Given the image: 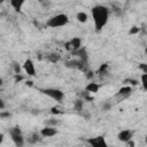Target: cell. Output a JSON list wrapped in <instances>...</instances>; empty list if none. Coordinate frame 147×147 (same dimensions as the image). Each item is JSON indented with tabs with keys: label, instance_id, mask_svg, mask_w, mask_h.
Wrapping results in <instances>:
<instances>
[{
	"label": "cell",
	"instance_id": "6",
	"mask_svg": "<svg viewBox=\"0 0 147 147\" xmlns=\"http://www.w3.org/2000/svg\"><path fill=\"white\" fill-rule=\"evenodd\" d=\"M64 47L67 51L69 52H74V51H77L82 47V39L79 37H74L71 38L69 41L64 42Z\"/></svg>",
	"mask_w": 147,
	"mask_h": 147
},
{
	"label": "cell",
	"instance_id": "15",
	"mask_svg": "<svg viewBox=\"0 0 147 147\" xmlns=\"http://www.w3.org/2000/svg\"><path fill=\"white\" fill-rule=\"evenodd\" d=\"M76 18H77V21L79 23H86L87 20H88V16H87V14L85 11H78L76 14Z\"/></svg>",
	"mask_w": 147,
	"mask_h": 147
},
{
	"label": "cell",
	"instance_id": "32",
	"mask_svg": "<svg viewBox=\"0 0 147 147\" xmlns=\"http://www.w3.org/2000/svg\"><path fill=\"white\" fill-rule=\"evenodd\" d=\"M145 142H146V144H147V137H146V139H145Z\"/></svg>",
	"mask_w": 147,
	"mask_h": 147
},
{
	"label": "cell",
	"instance_id": "30",
	"mask_svg": "<svg viewBox=\"0 0 147 147\" xmlns=\"http://www.w3.org/2000/svg\"><path fill=\"white\" fill-rule=\"evenodd\" d=\"M2 140H3V134L1 133L0 134V144H2Z\"/></svg>",
	"mask_w": 147,
	"mask_h": 147
},
{
	"label": "cell",
	"instance_id": "28",
	"mask_svg": "<svg viewBox=\"0 0 147 147\" xmlns=\"http://www.w3.org/2000/svg\"><path fill=\"white\" fill-rule=\"evenodd\" d=\"M22 79H23V76L21 74H15V82L16 83L20 82V80H22Z\"/></svg>",
	"mask_w": 147,
	"mask_h": 147
},
{
	"label": "cell",
	"instance_id": "4",
	"mask_svg": "<svg viewBox=\"0 0 147 147\" xmlns=\"http://www.w3.org/2000/svg\"><path fill=\"white\" fill-rule=\"evenodd\" d=\"M39 91H40L42 94L49 96L51 99H53V100H55V101H57V102H62V100L64 99V93H63L61 90L55 88V87L39 88Z\"/></svg>",
	"mask_w": 147,
	"mask_h": 147
},
{
	"label": "cell",
	"instance_id": "17",
	"mask_svg": "<svg viewBox=\"0 0 147 147\" xmlns=\"http://www.w3.org/2000/svg\"><path fill=\"white\" fill-rule=\"evenodd\" d=\"M98 74L100 75V77L106 76V75L108 74V63H103V64H101V67H100L99 70H98Z\"/></svg>",
	"mask_w": 147,
	"mask_h": 147
},
{
	"label": "cell",
	"instance_id": "22",
	"mask_svg": "<svg viewBox=\"0 0 147 147\" xmlns=\"http://www.w3.org/2000/svg\"><path fill=\"white\" fill-rule=\"evenodd\" d=\"M59 124H60V121L56 118H49L46 122V125H51V126H57Z\"/></svg>",
	"mask_w": 147,
	"mask_h": 147
},
{
	"label": "cell",
	"instance_id": "10",
	"mask_svg": "<svg viewBox=\"0 0 147 147\" xmlns=\"http://www.w3.org/2000/svg\"><path fill=\"white\" fill-rule=\"evenodd\" d=\"M132 136H133V131H131V130H129V129H125V130H122V131L118 132L117 138H118L119 141L126 144L129 140L132 139Z\"/></svg>",
	"mask_w": 147,
	"mask_h": 147
},
{
	"label": "cell",
	"instance_id": "21",
	"mask_svg": "<svg viewBox=\"0 0 147 147\" xmlns=\"http://www.w3.org/2000/svg\"><path fill=\"white\" fill-rule=\"evenodd\" d=\"M123 83H124L125 85H130V86H136V85H138V80H137V79H133V78H126V79L123 80Z\"/></svg>",
	"mask_w": 147,
	"mask_h": 147
},
{
	"label": "cell",
	"instance_id": "1",
	"mask_svg": "<svg viewBox=\"0 0 147 147\" xmlns=\"http://www.w3.org/2000/svg\"><path fill=\"white\" fill-rule=\"evenodd\" d=\"M91 14H92V18L94 22L95 31L96 32L101 31L105 28V25L108 23L109 8L103 5H96L91 9Z\"/></svg>",
	"mask_w": 147,
	"mask_h": 147
},
{
	"label": "cell",
	"instance_id": "18",
	"mask_svg": "<svg viewBox=\"0 0 147 147\" xmlns=\"http://www.w3.org/2000/svg\"><path fill=\"white\" fill-rule=\"evenodd\" d=\"M83 106H84V100L83 99H78L74 102V107L77 111H82L83 110Z\"/></svg>",
	"mask_w": 147,
	"mask_h": 147
},
{
	"label": "cell",
	"instance_id": "11",
	"mask_svg": "<svg viewBox=\"0 0 147 147\" xmlns=\"http://www.w3.org/2000/svg\"><path fill=\"white\" fill-rule=\"evenodd\" d=\"M71 53H72V55H75L76 57H78L79 60H82L83 62L88 63V55H87V51H86L85 47H80L79 49L74 51V52H71Z\"/></svg>",
	"mask_w": 147,
	"mask_h": 147
},
{
	"label": "cell",
	"instance_id": "16",
	"mask_svg": "<svg viewBox=\"0 0 147 147\" xmlns=\"http://www.w3.org/2000/svg\"><path fill=\"white\" fill-rule=\"evenodd\" d=\"M46 59L48 61H51L52 63H55V62H57L61 59V55L57 54V53H51V54H47L46 55Z\"/></svg>",
	"mask_w": 147,
	"mask_h": 147
},
{
	"label": "cell",
	"instance_id": "5",
	"mask_svg": "<svg viewBox=\"0 0 147 147\" xmlns=\"http://www.w3.org/2000/svg\"><path fill=\"white\" fill-rule=\"evenodd\" d=\"M132 92H133L132 86H130V85H124V86H122V87L115 93L114 99H115L116 102H122V101L126 100L127 98H130L131 94H132Z\"/></svg>",
	"mask_w": 147,
	"mask_h": 147
},
{
	"label": "cell",
	"instance_id": "13",
	"mask_svg": "<svg viewBox=\"0 0 147 147\" xmlns=\"http://www.w3.org/2000/svg\"><path fill=\"white\" fill-rule=\"evenodd\" d=\"M10 2V6L16 10V11H20L23 7V5L25 3V0H9Z\"/></svg>",
	"mask_w": 147,
	"mask_h": 147
},
{
	"label": "cell",
	"instance_id": "8",
	"mask_svg": "<svg viewBox=\"0 0 147 147\" xmlns=\"http://www.w3.org/2000/svg\"><path fill=\"white\" fill-rule=\"evenodd\" d=\"M23 70L28 76H34L36 75V67L31 59H26L23 63Z\"/></svg>",
	"mask_w": 147,
	"mask_h": 147
},
{
	"label": "cell",
	"instance_id": "20",
	"mask_svg": "<svg viewBox=\"0 0 147 147\" xmlns=\"http://www.w3.org/2000/svg\"><path fill=\"white\" fill-rule=\"evenodd\" d=\"M90 94H91V93H90V92H87V91L85 90V91H83L82 93H79V96H80V99H83V100L92 101V100H93V98H92Z\"/></svg>",
	"mask_w": 147,
	"mask_h": 147
},
{
	"label": "cell",
	"instance_id": "29",
	"mask_svg": "<svg viewBox=\"0 0 147 147\" xmlns=\"http://www.w3.org/2000/svg\"><path fill=\"white\" fill-rule=\"evenodd\" d=\"M51 111H52V114H61V113H62V111L59 110L57 107H53V108L51 109Z\"/></svg>",
	"mask_w": 147,
	"mask_h": 147
},
{
	"label": "cell",
	"instance_id": "7",
	"mask_svg": "<svg viewBox=\"0 0 147 147\" xmlns=\"http://www.w3.org/2000/svg\"><path fill=\"white\" fill-rule=\"evenodd\" d=\"M87 144L93 146V147H107V142H106L103 136H98V137H94V138H88L87 139Z\"/></svg>",
	"mask_w": 147,
	"mask_h": 147
},
{
	"label": "cell",
	"instance_id": "3",
	"mask_svg": "<svg viewBox=\"0 0 147 147\" xmlns=\"http://www.w3.org/2000/svg\"><path fill=\"white\" fill-rule=\"evenodd\" d=\"M9 136H10V139L16 147H22L24 145V137L22 134L20 126L16 125V126L10 127L9 129Z\"/></svg>",
	"mask_w": 147,
	"mask_h": 147
},
{
	"label": "cell",
	"instance_id": "24",
	"mask_svg": "<svg viewBox=\"0 0 147 147\" xmlns=\"http://www.w3.org/2000/svg\"><path fill=\"white\" fill-rule=\"evenodd\" d=\"M13 68H14V72L15 74H21V67L18 65V63H16V62H14L13 63Z\"/></svg>",
	"mask_w": 147,
	"mask_h": 147
},
{
	"label": "cell",
	"instance_id": "33",
	"mask_svg": "<svg viewBox=\"0 0 147 147\" xmlns=\"http://www.w3.org/2000/svg\"><path fill=\"white\" fill-rule=\"evenodd\" d=\"M145 53H146V54H147V47H146V49H145Z\"/></svg>",
	"mask_w": 147,
	"mask_h": 147
},
{
	"label": "cell",
	"instance_id": "2",
	"mask_svg": "<svg viewBox=\"0 0 147 147\" xmlns=\"http://www.w3.org/2000/svg\"><path fill=\"white\" fill-rule=\"evenodd\" d=\"M69 23V17L65 15V14H56L54 16H52L47 22H46V25L48 28H53V29H56V28H61V26H64Z\"/></svg>",
	"mask_w": 147,
	"mask_h": 147
},
{
	"label": "cell",
	"instance_id": "34",
	"mask_svg": "<svg viewBox=\"0 0 147 147\" xmlns=\"http://www.w3.org/2000/svg\"><path fill=\"white\" fill-rule=\"evenodd\" d=\"M5 1H6V0H0V2H5Z\"/></svg>",
	"mask_w": 147,
	"mask_h": 147
},
{
	"label": "cell",
	"instance_id": "25",
	"mask_svg": "<svg viewBox=\"0 0 147 147\" xmlns=\"http://www.w3.org/2000/svg\"><path fill=\"white\" fill-rule=\"evenodd\" d=\"M110 108H111V103L110 102H105L103 106H102V110L103 111H108V110H110Z\"/></svg>",
	"mask_w": 147,
	"mask_h": 147
},
{
	"label": "cell",
	"instance_id": "27",
	"mask_svg": "<svg viewBox=\"0 0 147 147\" xmlns=\"http://www.w3.org/2000/svg\"><path fill=\"white\" fill-rule=\"evenodd\" d=\"M139 69H140L144 74H147V63H140V64H139Z\"/></svg>",
	"mask_w": 147,
	"mask_h": 147
},
{
	"label": "cell",
	"instance_id": "12",
	"mask_svg": "<svg viewBox=\"0 0 147 147\" xmlns=\"http://www.w3.org/2000/svg\"><path fill=\"white\" fill-rule=\"evenodd\" d=\"M99 88H100V85H99L98 83H94V82L88 83V84L86 85V87H85V90H86L87 92H90L91 94H92V93H96V92L99 91Z\"/></svg>",
	"mask_w": 147,
	"mask_h": 147
},
{
	"label": "cell",
	"instance_id": "31",
	"mask_svg": "<svg viewBox=\"0 0 147 147\" xmlns=\"http://www.w3.org/2000/svg\"><path fill=\"white\" fill-rule=\"evenodd\" d=\"M26 85H29V86H32V82H31V80H28V82H26Z\"/></svg>",
	"mask_w": 147,
	"mask_h": 147
},
{
	"label": "cell",
	"instance_id": "9",
	"mask_svg": "<svg viewBox=\"0 0 147 147\" xmlns=\"http://www.w3.org/2000/svg\"><path fill=\"white\" fill-rule=\"evenodd\" d=\"M40 134L42 138H51L57 134V130L56 126H51V125H46L45 127H42L40 130Z\"/></svg>",
	"mask_w": 147,
	"mask_h": 147
},
{
	"label": "cell",
	"instance_id": "26",
	"mask_svg": "<svg viewBox=\"0 0 147 147\" xmlns=\"http://www.w3.org/2000/svg\"><path fill=\"white\" fill-rule=\"evenodd\" d=\"M41 6H44V7H48L49 5H51V0H37Z\"/></svg>",
	"mask_w": 147,
	"mask_h": 147
},
{
	"label": "cell",
	"instance_id": "14",
	"mask_svg": "<svg viewBox=\"0 0 147 147\" xmlns=\"http://www.w3.org/2000/svg\"><path fill=\"white\" fill-rule=\"evenodd\" d=\"M40 137H41L40 132H39V133H38V132H33V133H31V134L28 137V142H29V144H36V142H38V141L40 140Z\"/></svg>",
	"mask_w": 147,
	"mask_h": 147
},
{
	"label": "cell",
	"instance_id": "23",
	"mask_svg": "<svg viewBox=\"0 0 147 147\" xmlns=\"http://www.w3.org/2000/svg\"><path fill=\"white\" fill-rule=\"evenodd\" d=\"M139 32H140V28L139 26H132L130 29V31H129L130 34H138Z\"/></svg>",
	"mask_w": 147,
	"mask_h": 147
},
{
	"label": "cell",
	"instance_id": "19",
	"mask_svg": "<svg viewBox=\"0 0 147 147\" xmlns=\"http://www.w3.org/2000/svg\"><path fill=\"white\" fill-rule=\"evenodd\" d=\"M140 84L142 86V90L144 91H147V74H144L142 72V75L140 77Z\"/></svg>",
	"mask_w": 147,
	"mask_h": 147
}]
</instances>
